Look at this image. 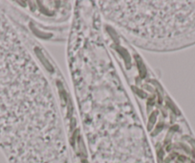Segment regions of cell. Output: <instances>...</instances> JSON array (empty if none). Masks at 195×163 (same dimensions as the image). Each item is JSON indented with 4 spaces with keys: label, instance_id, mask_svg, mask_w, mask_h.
<instances>
[{
    "label": "cell",
    "instance_id": "6da1fadb",
    "mask_svg": "<svg viewBox=\"0 0 195 163\" xmlns=\"http://www.w3.org/2000/svg\"><path fill=\"white\" fill-rule=\"evenodd\" d=\"M30 59L9 20L0 11V143L33 124Z\"/></svg>",
    "mask_w": 195,
    "mask_h": 163
}]
</instances>
